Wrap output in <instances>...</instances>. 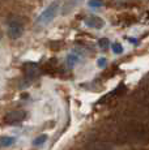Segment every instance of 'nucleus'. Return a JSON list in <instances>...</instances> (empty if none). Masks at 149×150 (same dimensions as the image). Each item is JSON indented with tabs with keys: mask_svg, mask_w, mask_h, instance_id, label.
Listing matches in <instances>:
<instances>
[{
	"mask_svg": "<svg viewBox=\"0 0 149 150\" xmlns=\"http://www.w3.org/2000/svg\"><path fill=\"white\" fill-rule=\"evenodd\" d=\"M79 62V56H76V55H73V54H71V55H68L67 56V64H68V67H73L76 63Z\"/></svg>",
	"mask_w": 149,
	"mask_h": 150,
	"instance_id": "8",
	"label": "nucleus"
},
{
	"mask_svg": "<svg viewBox=\"0 0 149 150\" xmlns=\"http://www.w3.org/2000/svg\"><path fill=\"white\" fill-rule=\"evenodd\" d=\"M82 0H67L64 4V7H63V11H62V14H67L70 12H72L74 8L77 7L79 4H81Z\"/></svg>",
	"mask_w": 149,
	"mask_h": 150,
	"instance_id": "5",
	"label": "nucleus"
},
{
	"mask_svg": "<svg viewBox=\"0 0 149 150\" xmlns=\"http://www.w3.org/2000/svg\"><path fill=\"white\" fill-rule=\"evenodd\" d=\"M25 71H26V74L29 77H35L37 73H38V67L35 64H26L25 65Z\"/></svg>",
	"mask_w": 149,
	"mask_h": 150,
	"instance_id": "6",
	"label": "nucleus"
},
{
	"mask_svg": "<svg viewBox=\"0 0 149 150\" xmlns=\"http://www.w3.org/2000/svg\"><path fill=\"white\" fill-rule=\"evenodd\" d=\"M46 141H47V136H46V134H41V136H38L35 140H34L33 144L35 146H41V145H43Z\"/></svg>",
	"mask_w": 149,
	"mask_h": 150,
	"instance_id": "9",
	"label": "nucleus"
},
{
	"mask_svg": "<svg viewBox=\"0 0 149 150\" xmlns=\"http://www.w3.org/2000/svg\"><path fill=\"white\" fill-rule=\"evenodd\" d=\"M98 46L102 48V50H106L107 47H110V41L107 38H101L98 41Z\"/></svg>",
	"mask_w": 149,
	"mask_h": 150,
	"instance_id": "10",
	"label": "nucleus"
},
{
	"mask_svg": "<svg viewBox=\"0 0 149 150\" xmlns=\"http://www.w3.org/2000/svg\"><path fill=\"white\" fill-rule=\"evenodd\" d=\"M89 5L90 7H101L102 5V1L101 0H89Z\"/></svg>",
	"mask_w": 149,
	"mask_h": 150,
	"instance_id": "12",
	"label": "nucleus"
},
{
	"mask_svg": "<svg viewBox=\"0 0 149 150\" xmlns=\"http://www.w3.org/2000/svg\"><path fill=\"white\" fill-rule=\"evenodd\" d=\"M15 141V137H1L0 138V148H8V146L13 145Z\"/></svg>",
	"mask_w": 149,
	"mask_h": 150,
	"instance_id": "7",
	"label": "nucleus"
},
{
	"mask_svg": "<svg viewBox=\"0 0 149 150\" xmlns=\"http://www.w3.org/2000/svg\"><path fill=\"white\" fill-rule=\"evenodd\" d=\"M24 33V28H22V24L18 21H12L8 25V35L12 39H17L22 35Z\"/></svg>",
	"mask_w": 149,
	"mask_h": 150,
	"instance_id": "3",
	"label": "nucleus"
},
{
	"mask_svg": "<svg viewBox=\"0 0 149 150\" xmlns=\"http://www.w3.org/2000/svg\"><path fill=\"white\" fill-rule=\"evenodd\" d=\"M111 48H113L114 54H122L123 52V46L120 45V43H114Z\"/></svg>",
	"mask_w": 149,
	"mask_h": 150,
	"instance_id": "11",
	"label": "nucleus"
},
{
	"mask_svg": "<svg viewBox=\"0 0 149 150\" xmlns=\"http://www.w3.org/2000/svg\"><path fill=\"white\" fill-rule=\"evenodd\" d=\"M84 22L88 28H93V29H102L106 24L105 20L101 18L99 16H88L84 20Z\"/></svg>",
	"mask_w": 149,
	"mask_h": 150,
	"instance_id": "4",
	"label": "nucleus"
},
{
	"mask_svg": "<svg viewBox=\"0 0 149 150\" xmlns=\"http://www.w3.org/2000/svg\"><path fill=\"white\" fill-rule=\"evenodd\" d=\"M59 8H60V1H59V0L53 1L43 11V12L38 16V18H37V24L41 25V26H46V25H48L56 16H58Z\"/></svg>",
	"mask_w": 149,
	"mask_h": 150,
	"instance_id": "1",
	"label": "nucleus"
},
{
	"mask_svg": "<svg viewBox=\"0 0 149 150\" xmlns=\"http://www.w3.org/2000/svg\"><path fill=\"white\" fill-rule=\"evenodd\" d=\"M97 65H98L99 68H104L106 65V59H105V57H99L98 62H97Z\"/></svg>",
	"mask_w": 149,
	"mask_h": 150,
	"instance_id": "13",
	"label": "nucleus"
},
{
	"mask_svg": "<svg viewBox=\"0 0 149 150\" xmlns=\"http://www.w3.org/2000/svg\"><path fill=\"white\" fill-rule=\"evenodd\" d=\"M26 119V112L22 111V110H16V111H11L8 112L4 116V123L8 125H15L18 124Z\"/></svg>",
	"mask_w": 149,
	"mask_h": 150,
	"instance_id": "2",
	"label": "nucleus"
}]
</instances>
